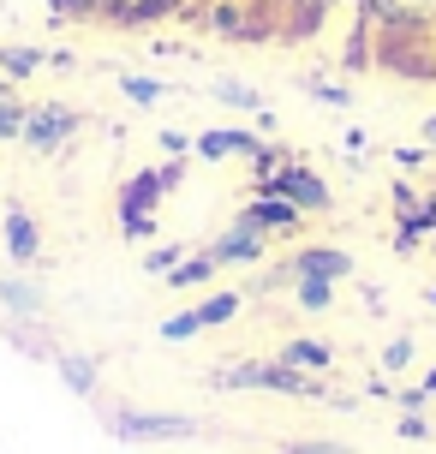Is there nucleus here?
I'll use <instances>...</instances> for the list:
<instances>
[{
    "label": "nucleus",
    "instance_id": "1",
    "mask_svg": "<svg viewBox=\"0 0 436 454\" xmlns=\"http://www.w3.org/2000/svg\"><path fill=\"white\" fill-rule=\"evenodd\" d=\"M209 388H263V395H287V401H329V377L293 371L281 359H233L209 371Z\"/></svg>",
    "mask_w": 436,
    "mask_h": 454
},
{
    "label": "nucleus",
    "instance_id": "2",
    "mask_svg": "<svg viewBox=\"0 0 436 454\" xmlns=\"http://www.w3.org/2000/svg\"><path fill=\"white\" fill-rule=\"evenodd\" d=\"M96 419L120 442H191V436L209 431L191 412H150V407H126V401H96Z\"/></svg>",
    "mask_w": 436,
    "mask_h": 454
},
{
    "label": "nucleus",
    "instance_id": "3",
    "mask_svg": "<svg viewBox=\"0 0 436 454\" xmlns=\"http://www.w3.org/2000/svg\"><path fill=\"white\" fill-rule=\"evenodd\" d=\"M370 67L407 84H436V30H377Z\"/></svg>",
    "mask_w": 436,
    "mask_h": 454
},
{
    "label": "nucleus",
    "instance_id": "4",
    "mask_svg": "<svg viewBox=\"0 0 436 454\" xmlns=\"http://www.w3.org/2000/svg\"><path fill=\"white\" fill-rule=\"evenodd\" d=\"M305 222H311V215H305L293 198H276V192H252V198L239 204V215H233V227H245L257 239H299Z\"/></svg>",
    "mask_w": 436,
    "mask_h": 454
},
{
    "label": "nucleus",
    "instance_id": "5",
    "mask_svg": "<svg viewBox=\"0 0 436 454\" xmlns=\"http://www.w3.org/2000/svg\"><path fill=\"white\" fill-rule=\"evenodd\" d=\"M78 126H84V114L66 108V102H36V108L24 114V150L30 156H60L72 137H78Z\"/></svg>",
    "mask_w": 436,
    "mask_h": 454
},
{
    "label": "nucleus",
    "instance_id": "6",
    "mask_svg": "<svg viewBox=\"0 0 436 454\" xmlns=\"http://www.w3.org/2000/svg\"><path fill=\"white\" fill-rule=\"evenodd\" d=\"M263 144L269 137L257 132V126H209V132H198L191 137V156L198 161H252V156H263Z\"/></svg>",
    "mask_w": 436,
    "mask_h": 454
},
{
    "label": "nucleus",
    "instance_id": "7",
    "mask_svg": "<svg viewBox=\"0 0 436 454\" xmlns=\"http://www.w3.org/2000/svg\"><path fill=\"white\" fill-rule=\"evenodd\" d=\"M335 12H341V0H281V12H276V43H287V48L317 43Z\"/></svg>",
    "mask_w": 436,
    "mask_h": 454
},
{
    "label": "nucleus",
    "instance_id": "8",
    "mask_svg": "<svg viewBox=\"0 0 436 454\" xmlns=\"http://www.w3.org/2000/svg\"><path fill=\"white\" fill-rule=\"evenodd\" d=\"M263 192H276V198H293L305 215H329L335 209V192H329V180H323L317 168H305V161H287L276 180L263 185Z\"/></svg>",
    "mask_w": 436,
    "mask_h": 454
},
{
    "label": "nucleus",
    "instance_id": "9",
    "mask_svg": "<svg viewBox=\"0 0 436 454\" xmlns=\"http://www.w3.org/2000/svg\"><path fill=\"white\" fill-rule=\"evenodd\" d=\"M370 30H436V0H353Z\"/></svg>",
    "mask_w": 436,
    "mask_h": 454
},
{
    "label": "nucleus",
    "instance_id": "10",
    "mask_svg": "<svg viewBox=\"0 0 436 454\" xmlns=\"http://www.w3.org/2000/svg\"><path fill=\"white\" fill-rule=\"evenodd\" d=\"M0 239H6V257L19 270H36L43 263V227H36V215L19 198H6V209H0Z\"/></svg>",
    "mask_w": 436,
    "mask_h": 454
},
{
    "label": "nucleus",
    "instance_id": "11",
    "mask_svg": "<svg viewBox=\"0 0 436 454\" xmlns=\"http://www.w3.org/2000/svg\"><path fill=\"white\" fill-rule=\"evenodd\" d=\"M180 12H185V0H102L96 24H108V30H150V24H167Z\"/></svg>",
    "mask_w": 436,
    "mask_h": 454
},
{
    "label": "nucleus",
    "instance_id": "12",
    "mask_svg": "<svg viewBox=\"0 0 436 454\" xmlns=\"http://www.w3.org/2000/svg\"><path fill=\"white\" fill-rule=\"evenodd\" d=\"M281 263H287V275H311V281H335V287L353 281V251L341 246H293Z\"/></svg>",
    "mask_w": 436,
    "mask_h": 454
},
{
    "label": "nucleus",
    "instance_id": "13",
    "mask_svg": "<svg viewBox=\"0 0 436 454\" xmlns=\"http://www.w3.org/2000/svg\"><path fill=\"white\" fill-rule=\"evenodd\" d=\"M161 198H167V185H161L156 168H138V174H126L114 192V215L120 222H132V215H156Z\"/></svg>",
    "mask_w": 436,
    "mask_h": 454
},
{
    "label": "nucleus",
    "instance_id": "14",
    "mask_svg": "<svg viewBox=\"0 0 436 454\" xmlns=\"http://www.w3.org/2000/svg\"><path fill=\"white\" fill-rule=\"evenodd\" d=\"M0 311H6V323L48 317V287L36 275H0Z\"/></svg>",
    "mask_w": 436,
    "mask_h": 454
},
{
    "label": "nucleus",
    "instance_id": "15",
    "mask_svg": "<svg viewBox=\"0 0 436 454\" xmlns=\"http://www.w3.org/2000/svg\"><path fill=\"white\" fill-rule=\"evenodd\" d=\"M209 251H215L222 270H257V263H269V239H257V233H245V227H233V222H228V233L209 239Z\"/></svg>",
    "mask_w": 436,
    "mask_h": 454
},
{
    "label": "nucleus",
    "instance_id": "16",
    "mask_svg": "<svg viewBox=\"0 0 436 454\" xmlns=\"http://www.w3.org/2000/svg\"><path fill=\"white\" fill-rule=\"evenodd\" d=\"M48 364L60 371V383H66L72 395L96 401V388H102V359H96V353H84V347H60V353H54Z\"/></svg>",
    "mask_w": 436,
    "mask_h": 454
},
{
    "label": "nucleus",
    "instance_id": "17",
    "mask_svg": "<svg viewBox=\"0 0 436 454\" xmlns=\"http://www.w3.org/2000/svg\"><path fill=\"white\" fill-rule=\"evenodd\" d=\"M276 359L293 364V371H311V377H329V371H335V347H329V340H317V335H293Z\"/></svg>",
    "mask_w": 436,
    "mask_h": 454
},
{
    "label": "nucleus",
    "instance_id": "18",
    "mask_svg": "<svg viewBox=\"0 0 436 454\" xmlns=\"http://www.w3.org/2000/svg\"><path fill=\"white\" fill-rule=\"evenodd\" d=\"M222 275V263H215V251L209 246H198V251H185L180 263H174V275H167V287L174 294H191V287H209Z\"/></svg>",
    "mask_w": 436,
    "mask_h": 454
},
{
    "label": "nucleus",
    "instance_id": "19",
    "mask_svg": "<svg viewBox=\"0 0 436 454\" xmlns=\"http://www.w3.org/2000/svg\"><path fill=\"white\" fill-rule=\"evenodd\" d=\"M48 67V48L36 43H0V78L6 84H24V78H36Z\"/></svg>",
    "mask_w": 436,
    "mask_h": 454
},
{
    "label": "nucleus",
    "instance_id": "20",
    "mask_svg": "<svg viewBox=\"0 0 436 454\" xmlns=\"http://www.w3.org/2000/svg\"><path fill=\"white\" fill-rule=\"evenodd\" d=\"M370 43H377L370 19H359V12H353V24H346V43H341V72H370Z\"/></svg>",
    "mask_w": 436,
    "mask_h": 454
},
{
    "label": "nucleus",
    "instance_id": "21",
    "mask_svg": "<svg viewBox=\"0 0 436 454\" xmlns=\"http://www.w3.org/2000/svg\"><path fill=\"white\" fill-rule=\"evenodd\" d=\"M6 340L19 347V353H30V359H54L60 347H54V335L43 329V317H30V323H6Z\"/></svg>",
    "mask_w": 436,
    "mask_h": 454
},
{
    "label": "nucleus",
    "instance_id": "22",
    "mask_svg": "<svg viewBox=\"0 0 436 454\" xmlns=\"http://www.w3.org/2000/svg\"><path fill=\"white\" fill-rule=\"evenodd\" d=\"M209 96H215L222 108H233V114H257V108H263L257 84H245V78H215V84H209Z\"/></svg>",
    "mask_w": 436,
    "mask_h": 454
},
{
    "label": "nucleus",
    "instance_id": "23",
    "mask_svg": "<svg viewBox=\"0 0 436 454\" xmlns=\"http://www.w3.org/2000/svg\"><path fill=\"white\" fill-rule=\"evenodd\" d=\"M287 294H293L299 311H329V305L341 299V287H335V281H311V275H293V287H287Z\"/></svg>",
    "mask_w": 436,
    "mask_h": 454
},
{
    "label": "nucleus",
    "instance_id": "24",
    "mask_svg": "<svg viewBox=\"0 0 436 454\" xmlns=\"http://www.w3.org/2000/svg\"><path fill=\"white\" fill-rule=\"evenodd\" d=\"M245 311V294H209V299H198V317H204V329H228L233 317Z\"/></svg>",
    "mask_w": 436,
    "mask_h": 454
},
{
    "label": "nucleus",
    "instance_id": "25",
    "mask_svg": "<svg viewBox=\"0 0 436 454\" xmlns=\"http://www.w3.org/2000/svg\"><path fill=\"white\" fill-rule=\"evenodd\" d=\"M299 90L311 102H323V108H353V90L335 84V78H323V72H299Z\"/></svg>",
    "mask_w": 436,
    "mask_h": 454
},
{
    "label": "nucleus",
    "instance_id": "26",
    "mask_svg": "<svg viewBox=\"0 0 436 454\" xmlns=\"http://www.w3.org/2000/svg\"><path fill=\"white\" fill-rule=\"evenodd\" d=\"M24 114H30V102H19L12 84H0V144H19L24 137Z\"/></svg>",
    "mask_w": 436,
    "mask_h": 454
},
{
    "label": "nucleus",
    "instance_id": "27",
    "mask_svg": "<svg viewBox=\"0 0 436 454\" xmlns=\"http://www.w3.org/2000/svg\"><path fill=\"white\" fill-rule=\"evenodd\" d=\"M185 239H156V246L144 251V275H156V281H167V275H174V263H180L185 257Z\"/></svg>",
    "mask_w": 436,
    "mask_h": 454
},
{
    "label": "nucleus",
    "instance_id": "28",
    "mask_svg": "<svg viewBox=\"0 0 436 454\" xmlns=\"http://www.w3.org/2000/svg\"><path fill=\"white\" fill-rule=\"evenodd\" d=\"M102 0H48V24H96Z\"/></svg>",
    "mask_w": 436,
    "mask_h": 454
},
{
    "label": "nucleus",
    "instance_id": "29",
    "mask_svg": "<svg viewBox=\"0 0 436 454\" xmlns=\"http://www.w3.org/2000/svg\"><path fill=\"white\" fill-rule=\"evenodd\" d=\"M120 90L132 96L138 108H156L161 96H167V84H161V78H144V72H120Z\"/></svg>",
    "mask_w": 436,
    "mask_h": 454
},
{
    "label": "nucleus",
    "instance_id": "30",
    "mask_svg": "<svg viewBox=\"0 0 436 454\" xmlns=\"http://www.w3.org/2000/svg\"><path fill=\"white\" fill-rule=\"evenodd\" d=\"M156 335L161 340H191V335H204V317H198V311H174V317H161Z\"/></svg>",
    "mask_w": 436,
    "mask_h": 454
},
{
    "label": "nucleus",
    "instance_id": "31",
    "mask_svg": "<svg viewBox=\"0 0 436 454\" xmlns=\"http://www.w3.org/2000/svg\"><path fill=\"white\" fill-rule=\"evenodd\" d=\"M383 371H389V377H401V371H407V364H413V335H389V347H383Z\"/></svg>",
    "mask_w": 436,
    "mask_h": 454
},
{
    "label": "nucleus",
    "instance_id": "32",
    "mask_svg": "<svg viewBox=\"0 0 436 454\" xmlns=\"http://www.w3.org/2000/svg\"><path fill=\"white\" fill-rule=\"evenodd\" d=\"M389 161L401 168V174H424V161H431V150H424V144H401V150H389Z\"/></svg>",
    "mask_w": 436,
    "mask_h": 454
},
{
    "label": "nucleus",
    "instance_id": "33",
    "mask_svg": "<svg viewBox=\"0 0 436 454\" xmlns=\"http://www.w3.org/2000/svg\"><path fill=\"white\" fill-rule=\"evenodd\" d=\"M281 454H353L341 442H323V436H293V442H281Z\"/></svg>",
    "mask_w": 436,
    "mask_h": 454
},
{
    "label": "nucleus",
    "instance_id": "34",
    "mask_svg": "<svg viewBox=\"0 0 436 454\" xmlns=\"http://www.w3.org/2000/svg\"><path fill=\"white\" fill-rule=\"evenodd\" d=\"M394 431L407 436V442H424V436H431V419H424V412H401V425H394Z\"/></svg>",
    "mask_w": 436,
    "mask_h": 454
},
{
    "label": "nucleus",
    "instance_id": "35",
    "mask_svg": "<svg viewBox=\"0 0 436 454\" xmlns=\"http://www.w3.org/2000/svg\"><path fill=\"white\" fill-rule=\"evenodd\" d=\"M424 401H431L424 388H401V395H394V407H401V412H424Z\"/></svg>",
    "mask_w": 436,
    "mask_h": 454
},
{
    "label": "nucleus",
    "instance_id": "36",
    "mask_svg": "<svg viewBox=\"0 0 436 454\" xmlns=\"http://www.w3.org/2000/svg\"><path fill=\"white\" fill-rule=\"evenodd\" d=\"M156 137H161L167 156H191V137H185V132H156Z\"/></svg>",
    "mask_w": 436,
    "mask_h": 454
},
{
    "label": "nucleus",
    "instance_id": "37",
    "mask_svg": "<svg viewBox=\"0 0 436 454\" xmlns=\"http://www.w3.org/2000/svg\"><path fill=\"white\" fill-rule=\"evenodd\" d=\"M252 126H257L263 137H276V132H281V114H276V108H257V114H252Z\"/></svg>",
    "mask_w": 436,
    "mask_h": 454
},
{
    "label": "nucleus",
    "instance_id": "38",
    "mask_svg": "<svg viewBox=\"0 0 436 454\" xmlns=\"http://www.w3.org/2000/svg\"><path fill=\"white\" fill-rule=\"evenodd\" d=\"M359 299H365V311H370V317H383V294H377L370 281H365V287H359Z\"/></svg>",
    "mask_w": 436,
    "mask_h": 454
},
{
    "label": "nucleus",
    "instance_id": "39",
    "mask_svg": "<svg viewBox=\"0 0 436 454\" xmlns=\"http://www.w3.org/2000/svg\"><path fill=\"white\" fill-rule=\"evenodd\" d=\"M418 137H424V150H431V156H436V114H431V120H424V126H418Z\"/></svg>",
    "mask_w": 436,
    "mask_h": 454
},
{
    "label": "nucleus",
    "instance_id": "40",
    "mask_svg": "<svg viewBox=\"0 0 436 454\" xmlns=\"http://www.w3.org/2000/svg\"><path fill=\"white\" fill-rule=\"evenodd\" d=\"M418 388H424V395H436V371H424V377H418Z\"/></svg>",
    "mask_w": 436,
    "mask_h": 454
},
{
    "label": "nucleus",
    "instance_id": "41",
    "mask_svg": "<svg viewBox=\"0 0 436 454\" xmlns=\"http://www.w3.org/2000/svg\"><path fill=\"white\" fill-rule=\"evenodd\" d=\"M424 299H431V305H436V287H431V294H424Z\"/></svg>",
    "mask_w": 436,
    "mask_h": 454
},
{
    "label": "nucleus",
    "instance_id": "42",
    "mask_svg": "<svg viewBox=\"0 0 436 454\" xmlns=\"http://www.w3.org/2000/svg\"><path fill=\"white\" fill-rule=\"evenodd\" d=\"M431 251H436V233H431Z\"/></svg>",
    "mask_w": 436,
    "mask_h": 454
},
{
    "label": "nucleus",
    "instance_id": "43",
    "mask_svg": "<svg viewBox=\"0 0 436 454\" xmlns=\"http://www.w3.org/2000/svg\"><path fill=\"white\" fill-rule=\"evenodd\" d=\"M0 84H6V78H0Z\"/></svg>",
    "mask_w": 436,
    "mask_h": 454
}]
</instances>
